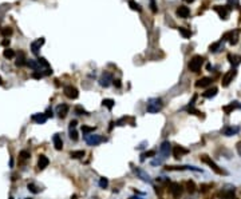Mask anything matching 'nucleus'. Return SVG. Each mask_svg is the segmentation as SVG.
<instances>
[{"label": "nucleus", "instance_id": "16", "mask_svg": "<svg viewBox=\"0 0 241 199\" xmlns=\"http://www.w3.org/2000/svg\"><path fill=\"white\" fill-rule=\"evenodd\" d=\"M52 142H54V146H55V150L60 151L63 148V141H62L60 135L59 134H55L54 138H52Z\"/></svg>", "mask_w": 241, "mask_h": 199}, {"label": "nucleus", "instance_id": "17", "mask_svg": "<svg viewBox=\"0 0 241 199\" xmlns=\"http://www.w3.org/2000/svg\"><path fill=\"white\" fill-rule=\"evenodd\" d=\"M50 164V160H48V158L46 156V155H40L39 156V160H38V167L40 170H44L46 167Z\"/></svg>", "mask_w": 241, "mask_h": 199}, {"label": "nucleus", "instance_id": "8", "mask_svg": "<svg viewBox=\"0 0 241 199\" xmlns=\"http://www.w3.org/2000/svg\"><path fill=\"white\" fill-rule=\"evenodd\" d=\"M236 75H237V71L234 70V68H233V70H230V71H228V72L224 75V77H222V82H221L222 83V87H228V86H229L230 82L234 79V76H236Z\"/></svg>", "mask_w": 241, "mask_h": 199}, {"label": "nucleus", "instance_id": "27", "mask_svg": "<svg viewBox=\"0 0 241 199\" xmlns=\"http://www.w3.org/2000/svg\"><path fill=\"white\" fill-rule=\"evenodd\" d=\"M178 31H180V33H181L182 36H184L185 39H189L190 36H191V31L188 30V28H185V27H180V28H178Z\"/></svg>", "mask_w": 241, "mask_h": 199}, {"label": "nucleus", "instance_id": "29", "mask_svg": "<svg viewBox=\"0 0 241 199\" xmlns=\"http://www.w3.org/2000/svg\"><path fill=\"white\" fill-rule=\"evenodd\" d=\"M129 7H130L133 11H137V12H141L142 11L141 5L138 4L137 2H134V0H130V2H129Z\"/></svg>", "mask_w": 241, "mask_h": 199}, {"label": "nucleus", "instance_id": "36", "mask_svg": "<svg viewBox=\"0 0 241 199\" xmlns=\"http://www.w3.org/2000/svg\"><path fill=\"white\" fill-rule=\"evenodd\" d=\"M31 156L30 155V152L27 151V150H23V151H20V154H19V158L21 160H26V159H28V158Z\"/></svg>", "mask_w": 241, "mask_h": 199}, {"label": "nucleus", "instance_id": "33", "mask_svg": "<svg viewBox=\"0 0 241 199\" xmlns=\"http://www.w3.org/2000/svg\"><path fill=\"white\" fill-rule=\"evenodd\" d=\"M36 60H38V63H39V66H40V67L50 68V63H48V62L44 58H39V59H36Z\"/></svg>", "mask_w": 241, "mask_h": 199}, {"label": "nucleus", "instance_id": "44", "mask_svg": "<svg viewBox=\"0 0 241 199\" xmlns=\"http://www.w3.org/2000/svg\"><path fill=\"white\" fill-rule=\"evenodd\" d=\"M113 83H114V86H115L117 88H120V86H122V84H120V80H119V79L113 80Z\"/></svg>", "mask_w": 241, "mask_h": 199}, {"label": "nucleus", "instance_id": "41", "mask_svg": "<svg viewBox=\"0 0 241 199\" xmlns=\"http://www.w3.org/2000/svg\"><path fill=\"white\" fill-rule=\"evenodd\" d=\"M44 76V74L40 72V71H35V72L32 74V77H35V79H40V77Z\"/></svg>", "mask_w": 241, "mask_h": 199}, {"label": "nucleus", "instance_id": "48", "mask_svg": "<svg viewBox=\"0 0 241 199\" xmlns=\"http://www.w3.org/2000/svg\"><path fill=\"white\" fill-rule=\"evenodd\" d=\"M236 148H237V152H239V154L241 155V142H239V143H237Z\"/></svg>", "mask_w": 241, "mask_h": 199}, {"label": "nucleus", "instance_id": "10", "mask_svg": "<svg viewBox=\"0 0 241 199\" xmlns=\"http://www.w3.org/2000/svg\"><path fill=\"white\" fill-rule=\"evenodd\" d=\"M133 171H134L135 175H137L141 180H143V182H146V183H153V180H151L150 175H149V174L145 172L143 170H141V169H135V167H133Z\"/></svg>", "mask_w": 241, "mask_h": 199}, {"label": "nucleus", "instance_id": "38", "mask_svg": "<svg viewBox=\"0 0 241 199\" xmlns=\"http://www.w3.org/2000/svg\"><path fill=\"white\" fill-rule=\"evenodd\" d=\"M2 35L3 36H10V35H12V28H10V27H4V28L2 30Z\"/></svg>", "mask_w": 241, "mask_h": 199}, {"label": "nucleus", "instance_id": "49", "mask_svg": "<svg viewBox=\"0 0 241 199\" xmlns=\"http://www.w3.org/2000/svg\"><path fill=\"white\" fill-rule=\"evenodd\" d=\"M184 2H186V3H193L194 0H184Z\"/></svg>", "mask_w": 241, "mask_h": 199}, {"label": "nucleus", "instance_id": "26", "mask_svg": "<svg viewBox=\"0 0 241 199\" xmlns=\"http://www.w3.org/2000/svg\"><path fill=\"white\" fill-rule=\"evenodd\" d=\"M70 156H71V158H74V159H80V158L85 156V151H83V150L71 151V152H70Z\"/></svg>", "mask_w": 241, "mask_h": 199}, {"label": "nucleus", "instance_id": "14", "mask_svg": "<svg viewBox=\"0 0 241 199\" xmlns=\"http://www.w3.org/2000/svg\"><path fill=\"white\" fill-rule=\"evenodd\" d=\"M69 111H70V107L67 104H59L56 107V114H58V116L59 118H66V115L69 114Z\"/></svg>", "mask_w": 241, "mask_h": 199}, {"label": "nucleus", "instance_id": "15", "mask_svg": "<svg viewBox=\"0 0 241 199\" xmlns=\"http://www.w3.org/2000/svg\"><path fill=\"white\" fill-rule=\"evenodd\" d=\"M175 12H177V15L180 17H182V19H186V17L190 15V10H189V7H186V5H180Z\"/></svg>", "mask_w": 241, "mask_h": 199}, {"label": "nucleus", "instance_id": "13", "mask_svg": "<svg viewBox=\"0 0 241 199\" xmlns=\"http://www.w3.org/2000/svg\"><path fill=\"white\" fill-rule=\"evenodd\" d=\"M213 10L220 15L221 19H228V15H229V8L228 7H221V5H214Z\"/></svg>", "mask_w": 241, "mask_h": 199}, {"label": "nucleus", "instance_id": "46", "mask_svg": "<svg viewBox=\"0 0 241 199\" xmlns=\"http://www.w3.org/2000/svg\"><path fill=\"white\" fill-rule=\"evenodd\" d=\"M2 46H4V47H7V46H10V39H4L2 42Z\"/></svg>", "mask_w": 241, "mask_h": 199}, {"label": "nucleus", "instance_id": "11", "mask_svg": "<svg viewBox=\"0 0 241 199\" xmlns=\"http://www.w3.org/2000/svg\"><path fill=\"white\" fill-rule=\"evenodd\" d=\"M172 152H173V156H174L175 159H180V158H182V155L188 154L189 150H188V148H185V147H182V146H174Z\"/></svg>", "mask_w": 241, "mask_h": 199}, {"label": "nucleus", "instance_id": "6", "mask_svg": "<svg viewBox=\"0 0 241 199\" xmlns=\"http://www.w3.org/2000/svg\"><path fill=\"white\" fill-rule=\"evenodd\" d=\"M172 152V144L169 143L168 141L163 142L162 144L159 146V154H161V160L166 159V158L169 156V154Z\"/></svg>", "mask_w": 241, "mask_h": 199}, {"label": "nucleus", "instance_id": "24", "mask_svg": "<svg viewBox=\"0 0 241 199\" xmlns=\"http://www.w3.org/2000/svg\"><path fill=\"white\" fill-rule=\"evenodd\" d=\"M26 64H27V66H28L30 68H32L34 71H39L40 68H42V67L39 66L38 60H34V59H30V60H27V63H26Z\"/></svg>", "mask_w": 241, "mask_h": 199}, {"label": "nucleus", "instance_id": "31", "mask_svg": "<svg viewBox=\"0 0 241 199\" xmlns=\"http://www.w3.org/2000/svg\"><path fill=\"white\" fill-rule=\"evenodd\" d=\"M95 131V127L91 126H82V134L83 135H88V134H92Z\"/></svg>", "mask_w": 241, "mask_h": 199}, {"label": "nucleus", "instance_id": "28", "mask_svg": "<svg viewBox=\"0 0 241 199\" xmlns=\"http://www.w3.org/2000/svg\"><path fill=\"white\" fill-rule=\"evenodd\" d=\"M114 104H115V102H114L113 99H103V100H102V106L107 107L109 110H111V108L114 107Z\"/></svg>", "mask_w": 241, "mask_h": 199}, {"label": "nucleus", "instance_id": "47", "mask_svg": "<svg viewBox=\"0 0 241 199\" xmlns=\"http://www.w3.org/2000/svg\"><path fill=\"white\" fill-rule=\"evenodd\" d=\"M46 116H47V118H52V116H54V114H52V110H50V108H48L47 112H46Z\"/></svg>", "mask_w": 241, "mask_h": 199}, {"label": "nucleus", "instance_id": "25", "mask_svg": "<svg viewBox=\"0 0 241 199\" xmlns=\"http://www.w3.org/2000/svg\"><path fill=\"white\" fill-rule=\"evenodd\" d=\"M234 108H241V104H239V102H232L229 106L224 107V111H225L227 114H229L230 110H234Z\"/></svg>", "mask_w": 241, "mask_h": 199}, {"label": "nucleus", "instance_id": "2", "mask_svg": "<svg viewBox=\"0 0 241 199\" xmlns=\"http://www.w3.org/2000/svg\"><path fill=\"white\" fill-rule=\"evenodd\" d=\"M202 63H204V58L200 56V55H196L190 59L189 62V70L191 72H198L202 67Z\"/></svg>", "mask_w": 241, "mask_h": 199}, {"label": "nucleus", "instance_id": "43", "mask_svg": "<svg viewBox=\"0 0 241 199\" xmlns=\"http://www.w3.org/2000/svg\"><path fill=\"white\" fill-rule=\"evenodd\" d=\"M188 186H189V191L193 192L194 191V187H196V186H194V183L193 182H188Z\"/></svg>", "mask_w": 241, "mask_h": 199}, {"label": "nucleus", "instance_id": "4", "mask_svg": "<svg viewBox=\"0 0 241 199\" xmlns=\"http://www.w3.org/2000/svg\"><path fill=\"white\" fill-rule=\"evenodd\" d=\"M85 141L88 146H98L99 143L106 141V139L101 135H92V134H88V135H85Z\"/></svg>", "mask_w": 241, "mask_h": 199}, {"label": "nucleus", "instance_id": "5", "mask_svg": "<svg viewBox=\"0 0 241 199\" xmlns=\"http://www.w3.org/2000/svg\"><path fill=\"white\" fill-rule=\"evenodd\" d=\"M182 191H184V188H182V186L180 183H170V186H169V192H170L172 197L175 199L181 197Z\"/></svg>", "mask_w": 241, "mask_h": 199}, {"label": "nucleus", "instance_id": "22", "mask_svg": "<svg viewBox=\"0 0 241 199\" xmlns=\"http://www.w3.org/2000/svg\"><path fill=\"white\" fill-rule=\"evenodd\" d=\"M26 63H27V59H26V56H24L23 52H20L19 56H18V59H16V62H15V66L23 67V66H26Z\"/></svg>", "mask_w": 241, "mask_h": 199}, {"label": "nucleus", "instance_id": "53", "mask_svg": "<svg viewBox=\"0 0 241 199\" xmlns=\"http://www.w3.org/2000/svg\"><path fill=\"white\" fill-rule=\"evenodd\" d=\"M26 199H30V198H26Z\"/></svg>", "mask_w": 241, "mask_h": 199}, {"label": "nucleus", "instance_id": "30", "mask_svg": "<svg viewBox=\"0 0 241 199\" xmlns=\"http://www.w3.org/2000/svg\"><path fill=\"white\" fill-rule=\"evenodd\" d=\"M3 55H4L5 59H14L15 58V51L11 48H5L4 52H3Z\"/></svg>", "mask_w": 241, "mask_h": 199}, {"label": "nucleus", "instance_id": "23", "mask_svg": "<svg viewBox=\"0 0 241 199\" xmlns=\"http://www.w3.org/2000/svg\"><path fill=\"white\" fill-rule=\"evenodd\" d=\"M217 91H218V90L216 88V87H213V88H210V90H208V91L204 92L202 96H204V98H206V99H212V98H214V96L217 95Z\"/></svg>", "mask_w": 241, "mask_h": 199}, {"label": "nucleus", "instance_id": "50", "mask_svg": "<svg viewBox=\"0 0 241 199\" xmlns=\"http://www.w3.org/2000/svg\"><path fill=\"white\" fill-rule=\"evenodd\" d=\"M3 84V79H2V76H0V86Z\"/></svg>", "mask_w": 241, "mask_h": 199}, {"label": "nucleus", "instance_id": "45", "mask_svg": "<svg viewBox=\"0 0 241 199\" xmlns=\"http://www.w3.org/2000/svg\"><path fill=\"white\" fill-rule=\"evenodd\" d=\"M76 124H78L76 120H71V122H70V128H76Z\"/></svg>", "mask_w": 241, "mask_h": 199}, {"label": "nucleus", "instance_id": "42", "mask_svg": "<svg viewBox=\"0 0 241 199\" xmlns=\"http://www.w3.org/2000/svg\"><path fill=\"white\" fill-rule=\"evenodd\" d=\"M150 7H151V11L156 14L157 12V5H156V0H150Z\"/></svg>", "mask_w": 241, "mask_h": 199}, {"label": "nucleus", "instance_id": "51", "mask_svg": "<svg viewBox=\"0 0 241 199\" xmlns=\"http://www.w3.org/2000/svg\"><path fill=\"white\" fill-rule=\"evenodd\" d=\"M130 199H141V198H138V197H133V198H130Z\"/></svg>", "mask_w": 241, "mask_h": 199}, {"label": "nucleus", "instance_id": "32", "mask_svg": "<svg viewBox=\"0 0 241 199\" xmlns=\"http://www.w3.org/2000/svg\"><path fill=\"white\" fill-rule=\"evenodd\" d=\"M153 156H156V151L154 150H150V151H146L145 154H142L141 155V160L143 162L146 158H153Z\"/></svg>", "mask_w": 241, "mask_h": 199}, {"label": "nucleus", "instance_id": "34", "mask_svg": "<svg viewBox=\"0 0 241 199\" xmlns=\"http://www.w3.org/2000/svg\"><path fill=\"white\" fill-rule=\"evenodd\" d=\"M220 48H221V42H218V43H213L210 47H209V51H210V52H217Z\"/></svg>", "mask_w": 241, "mask_h": 199}, {"label": "nucleus", "instance_id": "7", "mask_svg": "<svg viewBox=\"0 0 241 199\" xmlns=\"http://www.w3.org/2000/svg\"><path fill=\"white\" fill-rule=\"evenodd\" d=\"M113 75H111L110 72H103L102 74V76L99 77V86L101 87H104V88H107L110 84H111V82H113Z\"/></svg>", "mask_w": 241, "mask_h": 199}, {"label": "nucleus", "instance_id": "18", "mask_svg": "<svg viewBox=\"0 0 241 199\" xmlns=\"http://www.w3.org/2000/svg\"><path fill=\"white\" fill-rule=\"evenodd\" d=\"M31 119L38 124H43V123H46V120H47V116H46V114H34Z\"/></svg>", "mask_w": 241, "mask_h": 199}, {"label": "nucleus", "instance_id": "12", "mask_svg": "<svg viewBox=\"0 0 241 199\" xmlns=\"http://www.w3.org/2000/svg\"><path fill=\"white\" fill-rule=\"evenodd\" d=\"M44 38H40V39H38V40H35V42H32L31 43V51H32V54L34 55H38L39 54V49H40V47H42L43 44H44Z\"/></svg>", "mask_w": 241, "mask_h": 199}, {"label": "nucleus", "instance_id": "3", "mask_svg": "<svg viewBox=\"0 0 241 199\" xmlns=\"http://www.w3.org/2000/svg\"><path fill=\"white\" fill-rule=\"evenodd\" d=\"M201 160H202L204 163H206V164H208V166L210 167V169H212L213 171H214L216 174H218V175H222V174H227L224 170H221L220 167H218L217 164H216L214 162H213V160L210 159V158L208 156V155H202V156H201Z\"/></svg>", "mask_w": 241, "mask_h": 199}, {"label": "nucleus", "instance_id": "39", "mask_svg": "<svg viewBox=\"0 0 241 199\" xmlns=\"http://www.w3.org/2000/svg\"><path fill=\"white\" fill-rule=\"evenodd\" d=\"M107 186H109V180H107V178H101V180H99V187L101 188H106Z\"/></svg>", "mask_w": 241, "mask_h": 199}, {"label": "nucleus", "instance_id": "40", "mask_svg": "<svg viewBox=\"0 0 241 199\" xmlns=\"http://www.w3.org/2000/svg\"><path fill=\"white\" fill-rule=\"evenodd\" d=\"M75 112L78 115H87V111H86L83 107H80V106H76L75 107Z\"/></svg>", "mask_w": 241, "mask_h": 199}, {"label": "nucleus", "instance_id": "35", "mask_svg": "<svg viewBox=\"0 0 241 199\" xmlns=\"http://www.w3.org/2000/svg\"><path fill=\"white\" fill-rule=\"evenodd\" d=\"M27 188H28L30 191L32 192V194H38V192L40 191V190H39L38 187H36L35 185H34V183H28V186H27Z\"/></svg>", "mask_w": 241, "mask_h": 199}, {"label": "nucleus", "instance_id": "1", "mask_svg": "<svg viewBox=\"0 0 241 199\" xmlns=\"http://www.w3.org/2000/svg\"><path fill=\"white\" fill-rule=\"evenodd\" d=\"M162 107H163L162 99L161 98H151L147 100L146 110H147V112H150V114H157L162 110Z\"/></svg>", "mask_w": 241, "mask_h": 199}, {"label": "nucleus", "instance_id": "52", "mask_svg": "<svg viewBox=\"0 0 241 199\" xmlns=\"http://www.w3.org/2000/svg\"><path fill=\"white\" fill-rule=\"evenodd\" d=\"M10 199H14V198H10Z\"/></svg>", "mask_w": 241, "mask_h": 199}, {"label": "nucleus", "instance_id": "21", "mask_svg": "<svg viewBox=\"0 0 241 199\" xmlns=\"http://www.w3.org/2000/svg\"><path fill=\"white\" fill-rule=\"evenodd\" d=\"M228 59H229L230 64L233 67H237L241 63V56H239V55H232V54H229V55H228Z\"/></svg>", "mask_w": 241, "mask_h": 199}, {"label": "nucleus", "instance_id": "37", "mask_svg": "<svg viewBox=\"0 0 241 199\" xmlns=\"http://www.w3.org/2000/svg\"><path fill=\"white\" fill-rule=\"evenodd\" d=\"M70 138L72 141H78V132L75 128H70Z\"/></svg>", "mask_w": 241, "mask_h": 199}, {"label": "nucleus", "instance_id": "19", "mask_svg": "<svg viewBox=\"0 0 241 199\" xmlns=\"http://www.w3.org/2000/svg\"><path fill=\"white\" fill-rule=\"evenodd\" d=\"M239 131H240V127H233V126L225 127V128L222 130L224 135H227V136H232V135H234V134H237Z\"/></svg>", "mask_w": 241, "mask_h": 199}, {"label": "nucleus", "instance_id": "9", "mask_svg": "<svg viewBox=\"0 0 241 199\" xmlns=\"http://www.w3.org/2000/svg\"><path fill=\"white\" fill-rule=\"evenodd\" d=\"M63 91H64V95H66L69 99H76L79 96L78 90H76L74 86H64Z\"/></svg>", "mask_w": 241, "mask_h": 199}, {"label": "nucleus", "instance_id": "20", "mask_svg": "<svg viewBox=\"0 0 241 199\" xmlns=\"http://www.w3.org/2000/svg\"><path fill=\"white\" fill-rule=\"evenodd\" d=\"M212 83V79L210 77H208V76H205V77H201L200 80H197V83H196V87H206V86H209Z\"/></svg>", "mask_w": 241, "mask_h": 199}]
</instances>
